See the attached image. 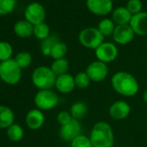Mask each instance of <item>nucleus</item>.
<instances>
[{"instance_id": "obj_29", "label": "nucleus", "mask_w": 147, "mask_h": 147, "mask_svg": "<svg viewBox=\"0 0 147 147\" xmlns=\"http://www.w3.org/2000/svg\"><path fill=\"white\" fill-rule=\"evenodd\" d=\"M15 61L18 63V65L21 67V69L26 68L31 64L32 56L28 52H20L16 55Z\"/></svg>"}, {"instance_id": "obj_1", "label": "nucleus", "mask_w": 147, "mask_h": 147, "mask_svg": "<svg viewBox=\"0 0 147 147\" xmlns=\"http://www.w3.org/2000/svg\"><path fill=\"white\" fill-rule=\"evenodd\" d=\"M111 82L113 89L122 96H134L139 89V85L136 78L130 73L125 71H119L114 74Z\"/></svg>"}, {"instance_id": "obj_16", "label": "nucleus", "mask_w": 147, "mask_h": 147, "mask_svg": "<svg viewBox=\"0 0 147 147\" xmlns=\"http://www.w3.org/2000/svg\"><path fill=\"white\" fill-rule=\"evenodd\" d=\"M26 125L32 130L41 128L44 123V115L40 109H32L26 115Z\"/></svg>"}, {"instance_id": "obj_19", "label": "nucleus", "mask_w": 147, "mask_h": 147, "mask_svg": "<svg viewBox=\"0 0 147 147\" xmlns=\"http://www.w3.org/2000/svg\"><path fill=\"white\" fill-rule=\"evenodd\" d=\"M13 111L5 106L0 105V128H9L14 124Z\"/></svg>"}, {"instance_id": "obj_14", "label": "nucleus", "mask_w": 147, "mask_h": 147, "mask_svg": "<svg viewBox=\"0 0 147 147\" xmlns=\"http://www.w3.org/2000/svg\"><path fill=\"white\" fill-rule=\"evenodd\" d=\"M131 112V107L124 100L114 102L109 108L110 116L115 120H123L128 117Z\"/></svg>"}, {"instance_id": "obj_23", "label": "nucleus", "mask_w": 147, "mask_h": 147, "mask_svg": "<svg viewBox=\"0 0 147 147\" xmlns=\"http://www.w3.org/2000/svg\"><path fill=\"white\" fill-rule=\"evenodd\" d=\"M67 46L65 42H57L50 53V56L54 59V60H58V59H62L64 58V56L67 55Z\"/></svg>"}, {"instance_id": "obj_31", "label": "nucleus", "mask_w": 147, "mask_h": 147, "mask_svg": "<svg viewBox=\"0 0 147 147\" xmlns=\"http://www.w3.org/2000/svg\"><path fill=\"white\" fill-rule=\"evenodd\" d=\"M71 147H94V146L89 138L81 134L71 142Z\"/></svg>"}, {"instance_id": "obj_18", "label": "nucleus", "mask_w": 147, "mask_h": 147, "mask_svg": "<svg viewBox=\"0 0 147 147\" xmlns=\"http://www.w3.org/2000/svg\"><path fill=\"white\" fill-rule=\"evenodd\" d=\"M15 34L22 38H28L34 34V25L26 20H21L14 25Z\"/></svg>"}, {"instance_id": "obj_35", "label": "nucleus", "mask_w": 147, "mask_h": 147, "mask_svg": "<svg viewBox=\"0 0 147 147\" xmlns=\"http://www.w3.org/2000/svg\"><path fill=\"white\" fill-rule=\"evenodd\" d=\"M0 64H1V62H0Z\"/></svg>"}, {"instance_id": "obj_22", "label": "nucleus", "mask_w": 147, "mask_h": 147, "mask_svg": "<svg viewBox=\"0 0 147 147\" xmlns=\"http://www.w3.org/2000/svg\"><path fill=\"white\" fill-rule=\"evenodd\" d=\"M115 24L112 19L109 18H104L102 19L98 25V30L100 31V33L104 36H113V31L115 30Z\"/></svg>"}, {"instance_id": "obj_6", "label": "nucleus", "mask_w": 147, "mask_h": 147, "mask_svg": "<svg viewBox=\"0 0 147 147\" xmlns=\"http://www.w3.org/2000/svg\"><path fill=\"white\" fill-rule=\"evenodd\" d=\"M35 104L40 110H50L58 105L59 98L57 94L49 90H40L35 96Z\"/></svg>"}, {"instance_id": "obj_3", "label": "nucleus", "mask_w": 147, "mask_h": 147, "mask_svg": "<svg viewBox=\"0 0 147 147\" xmlns=\"http://www.w3.org/2000/svg\"><path fill=\"white\" fill-rule=\"evenodd\" d=\"M56 76L50 67L41 66L32 74V82L40 90H49L55 86Z\"/></svg>"}, {"instance_id": "obj_32", "label": "nucleus", "mask_w": 147, "mask_h": 147, "mask_svg": "<svg viewBox=\"0 0 147 147\" xmlns=\"http://www.w3.org/2000/svg\"><path fill=\"white\" fill-rule=\"evenodd\" d=\"M125 7L130 11V13L134 16L142 11L143 5L140 0H128Z\"/></svg>"}, {"instance_id": "obj_20", "label": "nucleus", "mask_w": 147, "mask_h": 147, "mask_svg": "<svg viewBox=\"0 0 147 147\" xmlns=\"http://www.w3.org/2000/svg\"><path fill=\"white\" fill-rule=\"evenodd\" d=\"M52 71L56 76H60L65 74H67L68 68H69V62L67 59L62 58V59H58L55 60L51 65Z\"/></svg>"}, {"instance_id": "obj_30", "label": "nucleus", "mask_w": 147, "mask_h": 147, "mask_svg": "<svg viewBox=\"0 0 147 147\" xmlns=\"http://www.w3.org/2000/svg\"><path fill=\"white\" fill-rule=\"evenodd\" d=\"M16 0H0V15H8L16 7Z\"/></svg>"}, {"instance_id": "obj_33", "label": "nucleus", "mask_w": 147, "mask_h": 147, "mask_svg": "<svg viewBox=\"0 0 147 147\" xmlns=\"http://www.w3.org/2000/svg\"><path fill=\"white\" fill-rule=\"evenodd\" d=\"M58 123L61 125H67V123H69L73 118L70 114L69 112H67V111H61L58 113L57 115V118H56Z\"/></svg>"}, {"instance_id": "obj_25", "label": "nucleus", "mask_w": 147, "mask_h": 147, "mask_svg": "<svg viewBox=\"0 0 147 147\" xmlns=\"http://www.w3.org/2000/svg\"><path fill=\"white\" fill-rule=\"evenodd\" d=\"M57 42H59V38L56 36H49L48 38L43 40L41 44V50L42 55L46 56L50 55L51 50Z\"/></svg>"}, {"instance_id": "obj_7", "label": "nucleus", "mask_w": 147, "mask_h": 147, "mask_svg": "<svg viewBox=\"0 0 147 147\" xmlns=\"http://www.w3.org/2000/svg\"><path fill=\"white\" fill-rule=\"evenodd\" d=\"M25 20L33 25H36L44 22L46 18V11L44 7L37 3H30L25 9L24 11Z\"/></svg>"}, {"instance_id": "obj_12", "label": "nucleus", "mask_w": 147, "mask_h": 147, "mask_svg": "<svg viewBox=\"0 0 147 147\" xmlns=\"http://www.w3.org/2000/svg\"><path fill=\"white\" fill-rule=\"evenodd\" d=\"M135 33L129 24L116 25L113 34V38L115 42L120 45L130 43L134 38Z\"/></svg>"}, {"instance_id": "obj_10", "label": "nucleus", "mask_w": 147, "mask_h": 147, "mask_svg": "<svg viewBox=\"0 0 147 147\" xmlns=\"http://www.w3.org/2000/svg\"><path fill=\"white\" fill-rule=\"evenodd\" d=\"M82 134V126L79 120L73 119L67 125H61L60 129L61 138L67 142H72L76 137Z\"/></svg>"}, {"instance_id": "obj_9", "label": "nucleus", "mask_w": 147, "mask_h": 147, "mask_svg": "<svg viewBox=\"0 0 147 147\" xmlns=\"http://www.w3.org/2000/svg\"><path fill=\"white\" fill-rule=\"evenodd\" d=\"M86 73L88 74V76L92 82H100L107 77L108 67L107 66V63L97 60L88 66Z\"/></svg>"}, {"instance_id": "obj_2", "label": "nucleus", "mask_w": 147, "mask_h": 147, "mask_svg": "<svg viewBox=\"0 0 147 147\" xmlns=\"http://www.w3.org/2000/svg\"><path fill=\"white\" fill-rule=\"evenodd\" d=\"M94 147H113L114 144V135L111 125L107 122L96 123L89 137Z\"/></svg>"}, {"instance_id": "obj_8", "label": "nucleus", "mask_w": 147, "mask_h": 147, "mask_svg": "<svg viewBox=\"0 0 147 147\" xmlns=\"http://www.w3.org/2000/svg\"><path fill=\"white\" fill-rule=\"evenodd\" d=\"M94 51L98 61H100L104 63L113 61L119 55L117 46L114 43L108 42H104Z\"/></svg>"}, {"instance_id": "obj_26", "label": "nucleus", "mask_w": 147, "mask_h": 147, "mask_svg": "<svg viewBox=\"0 0 147 147\" xmlns=\"http://www.w3.org/2000/svg\"><path fill=\"white\" fill-rule=\"evenodd\" d=\"M7 136L11 141H14V142L20 141L24 137V130L19 125L13 124L8 128Z\"/></svg>"}, {"instance_id": "obj_15", "label": "nucleus", "mask_w": 147, "mask_h": 147, "mask_svg": "<svg viewBox=\"0 0 147 147\" xmlns=\"http://www.w3.org/2000/svg\"><path fill=\"white\" fill-rule=\"evenodd\" d=\"M55 87L60 93L62 94L71 93L76 88L75 82V77L69 75V74H65V75L57 76Z\"/></svg>"}, {"instance_id": "obj_13", "label": "nucleus", "mask_w": 147, "mask_h": 147, "mask_svg": "<svg viewBox=\"0 0 147 147\" xmlns=\"http://www.w3.org/2000/svg\"><path fill=\"white\" fill-rule=\"evenodd\" d=\"M129 25L131 27L135 35L147 36V12L141 11L132 16Z\"/></svg>"}, {"instance_id": "obj_5", "label": "nucleus", "mask_w": 147, "mask_h": 147, "mask_svg": "<svg viewBox=\"0 0 147 147\" xmlns=\"http://www.w3.org/2000/svg\"><path fill=\"white\" fill-rule=\"evenodd\" d=\"M104 36L98 28L88 27L83 29L79 34V41L82 46L90 49H96L104 42Z\"/></svg>"}, {"instance_id": "obj_28", "label": "nucleus", "mask_w": 147, "mask_h": 147, "mask_svg": "<svg viewBox=\"0 0 147 147\" xmlns=\"http://www.w3.org/2000/svg\"><path fill=\"white\" fill-rule=\"evenodd\" d=\"M12 53V46L8 42H0V61H5L11 59Z\"/></svg>"}, {"instance_id": "obj_27", "label": "nucleus", "mask_w": 147, "mask_h": 147, "mask_svg": "<svg viewBox=\"0 0 147 147\" xmlns=\"http://www.w3.org/2000/svg\"><path fill=\"white\" fill-rule=\"evenodd\" d=\"M92 81L90 80L88 74L85 72H79L77 75L75 76V82H76V87L80 88V89H85L87 88Z\"/></svg>"}, {"instance_id": "obj_11", "label": "nucleus", "mask_w": 147, "mask_h": 147, "mask_svg": "<svg viewBox=\"0 0 147 147\" xmlns=\"http://www.w3.org/2000/svg\"><path fill=\"white\" fill-rule=\"evenodd\" d=\"M87 7L88 11L98 16L109 14L113 10L112 0H87Z\"/></svg>"}, {"instance_id": "obj_24", "label": "nucleus", "mask_w": 147, "mask_h": 147, "mask_svg": "<svg viewBox=\"0 0 147 147\" xmlns=\"http://www.w3.org/2000/svg\"><path fill=\"white\" fill-rule=\"evenodd\" d=\"M50 30L49 27L47 24H45L44 22L36 25H34V36L39 39V40H45L46 38H48L50 35Z\"/></svg>"}, {"instance_id": "obj_21", "label": "nucleus", "mask_w": 147, "mask_h": 147, "mask_svg": "<svg viewBox=\"0 0 147 147\" xmlns=\"http://www.w3.org/2000/svg\"><path fill=\"white\" fill-rule=\"evenodd\" d=\"M69 113H70L73 119L79 120V119H82L87 114L88 107L84 102L77 101V102H75L72 105Z\"/></svg>"}, {"instance_id": "obj_17", "label": "nucleus", "mask_w": 147, "mask_h": 147, "mask_svg": "<svg viewBox=\"0 0 147 147\" xmlns=\"http://www.w3.org/2000/svg\"><path fill=\"white\" fill-rule=\"evenodd\" d=\"M132 15L126 9V7L116 8L112 14V20L116 25H126L129 24Z\"/></svg>"}, {"instance_id": "obj_4", "label": "nucleus", "mask_w": 147, "mask_h": 147, "mask_svg": "<svg viewBox=\"0 0 147 147\" xmlns=\"http://www.w3.org/2000/svg\"><path fill=\"white\" fill-rule=\"evenodd\" d=\"M22 77L21 67L18 65L15 59L2 61L0 64V78L5 83L15 85L18 83Z\"/></svg>"}, {"instance_id": "obj_34", "label": "nucleus", "mask_w": 147, "mask_h": 147, "mask_svg": "<svg viewBox=\"0 0 147 147\" xmlns=\"http://www.w3.org/2000/svg\"><path fill=\"white\" fill-rule=\"evenodd\" d=\"M143 100H144V103L147 104V90H145L144 93V94H143Z\"/></svg>"}]
</instances>
